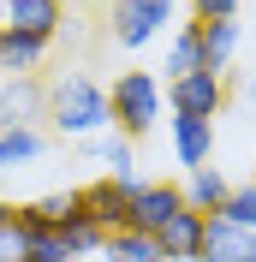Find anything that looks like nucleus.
I'll list each match as a JSON object with an SVG mask.
<instances>
[{
    "label": "nucleus",
    "instance_id": "26",
    "mask_svg": "<svg viewBox=\"0 0 256 262\" xmlns=\"http://www.w3.org/2000/svg\"><path fill=\"white\" fill-rule=\"evenodd\" d=\"M155 6H167V12H173V0H155Z\"/></svg>",
    "mask_w": 256,
    "mask_h": 262
},
{
    "label": "nucleus",
    "instance_id": "10",
    "mask_svg": "<svg viewBox=\"0 0 256 262\" xmlns=\"http://www.w3.org/2000/svg\"><path fill=\"white\" fill-rule=\"evenodd\" d=\"M203 227H208V214H197V209L167 214V227L155 232L161 256H167V262H197V256H203Z\"/></svg>",
    "mask_w": 256,
    "mask_h": 262
},
{
    "label": "nucleus",
    "instance_id": "17",
    "mask_svg": "<svg viewBox=\"0 0 256 262\" xmlns=\"http://www.w3.org/2000/svg\"><path fill=\"white\" fill-rule=\"evenodd\" d=\"M48 149V137H42V125H6L0 131V173H12V167L36 161Z\"/></svg>",
    "mask_w": 256,
    "mask_h": 262
},
{
    "label": "nucleus",
    "instance_id": "9",
    "mask_svg": "<svg viewBox=\"0 0 256 262\" xmlns=\"http://www.w3.org/2000/svg\"><path fill=\"white\" fill-rule=\"evenodd\" d=\"M6 30H24L36 42H54L66 24V0H6V18H0Z\"/></svg>",
    "mask_w": 256,
    "mask_h": 262
},
{
    "label": "nucleus",
    "instance_id": "19",
    "mask_svg": "<svg viewBox=\"0 0 256 262\" xmlns=\"http://www.w3.org/2000/svg\"><path fill=\"white\" fill-rule=\"evenodd\" d=\"M167 72H173V78H185V72H208V66H203V36H197V18L173 30V42H167Z\"/></svg>",
    "mask_w": 256,
    "mask_h": 262
},
{
    "label": "nucleus",
    "instance_id": "13",
    "mask_svg": "<svg viewBox=\"0 0 256 262\" xmlns=\"http://www.w3.org/2000/svg\"><path fill=\"white\" fill-rule=\"evenodd\" d=\"M197 36H203V66L226 72L239 54V18H197Z\"/></svg>",
    "mask_w": 256,
    "mask_h": 262
},
{
    "label": "nucleus",
    "instance_id": "15",
    "mask_svg": "<svg viewBox=\"0 0 256 262\" xmlns=\"http://www.w3.org/2000/svg\"><path fill=\"white\" fill-rule=\"evenodd\" d=\"M101 262H167V256H161V245L149 238V232L119 227V232H108V238H101Z\"/></svg>",
    "mask_w": 256,
    "mask_h": 262
},
{
    "label": "nucleus",
    "instance_id": "16",
    "mask_svg": "<svg viewBox=\"0 0 256 262\" xmlns=\"http://www.w3.org/2000/svg\"><path fill=\"white\" fill-rule=\"evenodd\" d=\"M18 238H24L18 262H72V250H66V238H60L54 227H36V221L18 214Z\"/></svg>",
    "mask_w": 256,
    "mask_h": 262
},
{
    "label": "nucleus",
    "instance_id": "2",
    "mask_svg": "<svg viewBox=\"0 0 256 262\" xmlns=\"http://www.w3.org/2000/svg\"><path fill=\"white\" fill-rule=\"evenodd\" d=\"M108 114H113V125H119V137L155 131V119H161V83H155V72H119L113 90H108Z\"/></svg>",
    "mask_w": 256,
    "mask_h": 262
},
{
    "label": "nucleus",
    "instance_id": "1",
    "mask_svg": "<svg viewBox=\"0 0 256 262\" xmlns=\"http://www.w3.org/2000/svg\"><path fill=\"white\" fill-rule=\"evenodd\" d=\"M48 125L60 131V137H101V131L113 125L108 114V90H101L96 78H83V72H66L60 83H48Z\"/></svg>",
    "mask_w": 256,
    "mask_h": 262
},
{
    "label": "nucleus",
    "instance_id": "20",
    "mask_svg": "<svg viewBox=\"0 0 256 262\" xmlns=\"http://www.w3.org/2000/svg\"><path fill=\"white\" fill-rule=\"evenodd\" d=\"M90 143V155H101V161L113 167L108 179H137L131 167H137V149H131V137H83Z\"/></svg>",
    "mask_w": 256,
    "mask_h": 262
},
{
    "label": "nucleus",
    "instance_id": "23",
    "mask_svg": "<svg viewBox=\"0 0 256 262\" xmlns=\"http://www.w3.org/2000/svg\"><path fill=\"white\" fill-rule=\"evenodd\" d=\"M191 18H239V0H191Z\"/></svg>",
    "mask_w": 256,
    "mask_h": 262
},
{
    "label": "nucleus",
    "instance_id": "4",
    "mask_svg": "<svg viewBox=\"0 0 256 262\" xmlns=\"http://www.w3.org/2000/svg\"><path fill=\"white\" fill-rule=\"evenodd\" d=\"M167 107L191 114V119H221V107H226L221 72H185V78H173L167 83Z\"/></svg>",
    "mask_w": 256,
    "mask_h": 262
},
{
    "label": "nucleus",
    "instance_id": "8",
    "mask_svg": "<svg viewBox=\"0 0 256 262\" xmlns=\"http://www.w3.org/2000/svg\"><path fill=\"white\" fill-rule=\"evenodd\" d=\"M197 262H256V232L226 221V214H208L203 227V256Z\"/></svg>",
    "mask_w": 256,
    "mask_h": 262
},
{
    "label": "nucleus",
    "instance_id": "27",
    "mask_svg": "<svg viewBox=\"0 0 256 262\" xmlns=\"http://www.w3.org/2000/svg\"><path fill=\"white\" fill-rule=\"evenodd\" d=\"M250 96H256V72H250Z\"/></svg>",
    "mask_w": 256,
    "mask_h": 262
},
{
    "label": "nucleus",
    "instance_id": "3",
    "mask_svg": "<svg viewBox=\"0 0 256 262\" xmlns=\"http://www.w3.org/2000/svg\"><path fill=\"white\" fill-rule=\"evenodd\" d=\"M108 30L119 48H143V42H155L167 30V6H155V0H108Z\"/></svg>",
    "mask_w": 256,
    "mask_h": 262
},
{
    "label": "nucleus",
    "instance_id": "28",
    "mask_svg": "<svg viewBox=\"0 0 256 262\" xmlns=\"http://www.w3.org/2000/svg\"><path fill=\"white\" fill-rule=\"evenodd\" d=\"M0 18H6V0H0Z\"/></svg>",
    "mask_w": 256,
    "mask_h": 262
},
{
    "label": "nucleus",
    "instance_id": "5",
    "mask_svg": "<svg viewBox=\"0 0 256 262\" xmlns=\"http://www.w3.org/2000/svg\"><path fill=\"white\" fill-rule=\"evenodd\" d=\"M185 209V191L179 185H131V203H125V227L149 232L155 238L161 227H167V214Z\"/></svg>",
    "mask_w": 256,
    "mask_h": 262
},
{
    "label": "nucleus",
    "instance_id": "25",
    "mask_svg": "<svg viewBox=\"0 0 256 262\" xmlns=\"http://www.w3.org/2000/svg\"><path fill=\"white\" fill-rule=\"evenodd\" d=\"M18 221V203H6V196H0V227H12Z\"/></svg>",
    "mask_w": 256,
    "mask_h": 262
},
{
    "label": "nucleus",
    "instance_id": "14",
    "mask_svg": "<svg viewBox=\"0 0 256 262\" xmlns=\"http://www.w3.org/2000/svg\"><path fill=\"white\" fill-rule=\"evenodd\" d=\"M42 60H48V42H36V36L0 24V72H6V78H24V72H36Z\"/></svg>",
    "mask_w": 256,
    "mask_h": 262
},
{
    "label": "nucleus",
    "instance_id": "24",
    "mask_svg": "<svg viewBox=\"0 0 256 262\" xmlns=\"http://www.w3.org/2000/svg\"><path fill=\"white\" fill-rule=\"evenodd\" d=\"M18 250H24V238H18V221H12V227H0V262H18Z\"/></svg>",
    "mask_w": 256,
    "mask_h": 262
},
{
    "label": "nucleus",
    "instance_id": "11",
    "mask_svg": "<svg viewBox=\"0 0 256 262\" xmlns=\"http://www.w3.org/2000/svg\"><path fill=\"white\" fill-rule=\"evenodd\" d=\"M173 155H179L185 173H191V167H208V155H215V119L173 114Z\"/></svg>",
    "mask_w": 256,
    "mask_h": 262
},
{
    "label": "nucleus",
    "instance_id": "12",
    "mask_svg": "<svg viewBox=\"0 0 256 262\" xmlns=\"http://www.w3.org/2000/svg\"><path fill=\"white\" fill-rule=\"evenodd\" d=\"M179 191H185V209H197V214H221L226 196H232V179H226L221 167H191V179L179 185Z\"/></svg>",
    "mask_w": 256,
    "mask_h": 262
},
{
    "label": "nucleus",
    "instance_id": "7",
    "mask_svg": "<svg viewBox=\"0 0 256 262\" xmlns=\"http://www.w3.org/2000/svg\"><path fill=\"white\" fill-rule=\"evenodd\" d=\"M131 185H137V179H96V185H83V191H78V203H83V221H96L101 232H119V227H125Z\"/></svg>",
    "mask_w": 256,
    "mask_h": 262
},
{
    "label": "nucleus",
    "instance_id": "22",
    "mask_svg": "<svg viewBox=\"0 0 256 262\" xmlns=\"http://www.w3.org/2000/svg\"><path fill=\"white\" fill-rule=\"evenodd\" d=\"M226 221H239V227H250L256 232V179H244V185H232V196H226Z\"/></svg>",
    "mask_w": 256,
    "mask_h": 262
},
{
    "label": "nucleus",
    "instance_id": "21",
    "mask_svg": "<svg viewBox=\"0 0 256 262\" xmlns=\"http://www.w3.org/2000/svg\"><path fill=\"white\" fill-rule=\"evenodd\" d=\"M60 238H66V250H72V262H78V256H101V238H108V232H101L96 221H83V214H78V221H66V227H60Z\"/></svg>",
    "mask_w": 256,
    "mask_h": 262
},
{
    "label": "nucleus",
    "instance_id": "18",
    "mask_svg": "<svg viewBox=\"0 0 256 262\" xmlns=\"http://www.w3.org/2000/svg\"><path fill=\"white\" fill-rule=\"evenodd\" d=\"M24 221H36V227H54L60 232L66 221H78L83 214V203H78V191H48V196H36V203H24Z\"/></svg>",
    "mask_w": 256,
    "mask_h": 262
},
{
    "label": "nucleus",
    "instance_id": "6",
    "mask_svg": "<svg viewBox=\"0 0 256 262\" xmlns=\"http://www.w3.org/2000/svg\"><path fill=\"white\" fill-rule=\"evenodd\" d=\"M48 119V83H36V72L0 83V131L6 125H42Z\"/></svg>",
    "mask_w": 256,
    "mask_h": 262
}]
</instances>
